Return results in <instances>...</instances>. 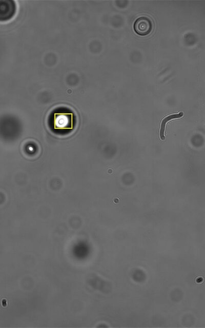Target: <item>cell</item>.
I'll return each instance as SVG.
<instances>
[{
    "mask_svg": "<svg viewBox=\"0 0 205 328\" xmlns=\"http://www.w3.org/2000/svg\"><path fill=\"white\" fill-rule=\"evenodd\" d=\"M51 122L54 130H71L73 127V113L67 110L56 111L51 115Z\"/></svg>",
    "mask_w": 205,
    "mask_h": 328,
    "instance_id": "1",
    "label": "cell"
},
{
    "mask_svg": "<svg viewBox=\"0 0 205 328\" xmlns=\"http://www.w3.org/2000/svg\"><path fill=\"white\" fill-rule=\"evenodd\" d=\"M134 30L136 34L141 36L147 35L152 31L153 24L147 17L141 16L137 18L134 23Z\"/></svg>",
    "mask_w": 205,
    "mask_h": 328,
    "instance_id": "2",
    "label": "cell"
},
{
    "mask_svg": "<svg viewBox=\"0 0 205 328\" xmlns=\"http://www.w3.org/2000/svg\"><path fill=\"white\" fill-rule=\"evenodd\" d=\"M16 4L13 1H0V22L7 21L14 15Z\"/></svg>",
    "mask_w": 205,
    "mask_h": 328,
    "instance_id": "3",
    "label": "cell"
},
{
    "mask_svg": "<svg viewBox=\"0 0 205 328\" xmlns=\"http://www.w3.org/2000/svg\"><path fill=\"white\" fill-rule=\"evenodd\" d=\"M183 115V113L182 112H179L177 114H171L162 119L159 130V137L161 140L165 139V131L167 123L172 119L181 118Z\"/></svg>",
    "mask_w": 205,
    "mask_h": 328,
    "instance_id": "4",
    "label": "cell"
}]
</instances>
